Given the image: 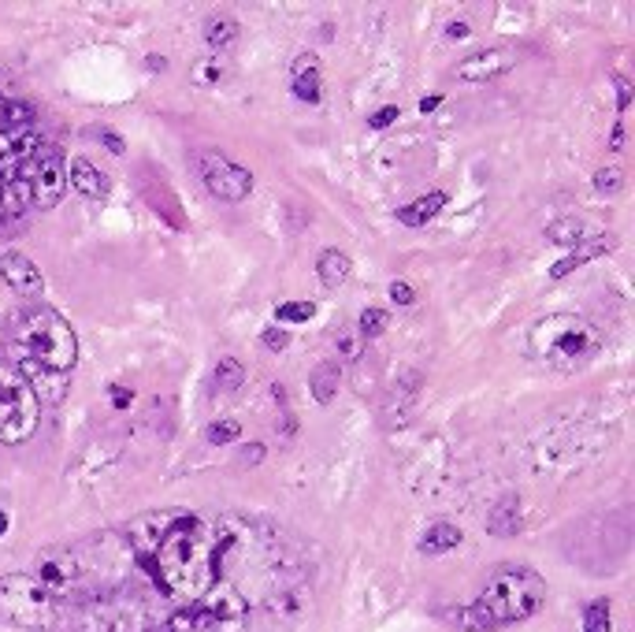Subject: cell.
Masks as SVG:
<instances>
[{"label":"cell","mask_w":635,"mask_h":632,"mask_svg":"<svg viewBox=\"0 0 635 632\" xmlns=\"http://www.w3.org/2000/svg\"><path fill=\"white\" fill-rule=\"evenodd\" d=\"M142 566L156 577L168 606H186L220 584V551H216V532L201 517L175 510L171 525L164 528L160 543Z\"/></svg>","instance_id":"6da1fadb"},{"label":"cell","mask_w":635,"mask_h":632,"mask_svg":"<svg viewBox=\"0 0 635 632\" xmlns=\"http://www.w3.org/2000/svg\"><path fill=\"white\" fill-rule=\"evenodd\" d=\"M8 357L26 380H71L78 365V335L49 305H23L8 320Z\"/></svg>","instance_id":"7a4b0ae2"},{"label":"cell","mask_w":635,"mask_h":632,"mask_svg":"<svg viewBox=\"0 0 635 632\" xmlns=\"http://www.w3.org/2000/svg\"><path fill=\"white\" fill-rule=\"evenodd\" d=\"M546 603V580L532 566H498L487 577L483 592L472 603L446 610L461 632H498L506 625L528 621Z\"/></svg>","instance_id":"3957f363"},{"label":"cell","mask_w":635,"mask_h":632,"mask_svg":"<svg viewBox=\"0 0 635 632\" xmlns=\"http://www.w3.org/2000/svg\"><path fill=\"white\" fill-rule=\"evenodd\" d=\"M598 346H602V335L598 328L587 320V316H576V313H554L539 320L528 335V350L539 365L546 369H580L587 365L591 357L598 354Z\"/></svg>","instance_id":"277c9868"},{"label":"cell","mask_w":635,"mask_h":632,"mask_svg":"<svg viewBox=\"0 0 635 632\" xmlns=\"http://www.w3.org/2000/svg\"><path fill=\"white\" fill-rule=\"evenodd\" d=\"M246 625L249 599L231 580H220L194 603L171 606L160 632H246Z\"/></svg>","instance_id":"5b68a950"},{"label":"cell","mask_w":635,"mask_h":632,"mask_svg":"<svg viewBox=\"0 0 635 632\" xmlns=\"http://www.w3.org/2000/svg\"><path fill=\"white\" fill-rule=\"evenodd\" d=\"M0 614L19 629H56L64 621V606L30 573H4L0 577Z\"/></svg>","instance_id":"8992f818"},{"label":"cell","mask_w":635,"mask_h":632,"mask_svg":"<svg viewBox=\"0 0 635 632\" xmlns=\"http://www.w3.org/2000/svg\"><path fill=\"white\" fill-rule=\"evenodd\" d=\"M41 424V402L23 372L0 365V447H23Z\"/></svg>","instance_id":"52a82bcc"},{"label":"cell","mask_w":635,"mask_h":632,"mask_svg":"<svg viewBox=\"0 0 635 632\" xmlns=\"http://www.w3.org/2000/svg\"><path fill=\"white\" fill-rule=\"evenodd\" d=\"M197 172H201V183L212 198L220 201H246L253 194V172L242 168L238 160H231L220 149H201L197 153Z\"/></svg>","instance_id":"ba28073f"},{"label":"cell","mask_w":635,"mask_h":632,"mask_svg":"<svg viewBox=\"0 0 635 632\" xmlns=\"http://www.w3.org/2000/svg\"><path fill=\"white\" fill-rule=\"evenodd\" d=\"M23 183L30 190V205L38 209H56L67 190V164L60 157V149L52 142H45L38 149V157L26 164Z\"/></svg>","instance_id":"9c48e42d"},{"label":"cell","mask_w":635,"mask_h":632,"mask_svg":"<svg viewBox=\"0 0 635 632\" xmlns=\"http://www.w3.org/2000/svg\"><path fill=\"white\" fill-rule=\"evenodd\" d=\"M49 142L38 127H15L0 131V179H23L26 164L38 157V149Z\"/></svg>","instance_id":"30bf717a"},{"label":"cell","mask_w":635,"mask_h":632,"mask_svg":"<svg viewBox=\"0 0 635 632\" xmlns=\"http://www.w3.org/2000/svg\"><path fill=\"white\" fill-rule=\"evenodd\" d=\"M420 387H424V376L416 369H405L398 380L390 383L387 398H383V428L387 432H398L405 424L413 421V406L420 398Z\"/></svg>","instance_id":"8fae6325"},{"label":"cell","mask_w":635,"mask_h":632,"mask_svg":"<svg viewBox=\"0 0 635 632\" xmlns=\"http://www.w3.org/2000/svg\"><path fill=\"white\" fill-rule=\"evenodd\" d=\"M520 64V53L509 49V45H498V49H480V53L465 56L461 64L454 67V75L461 82H491L509 75L513 67Z\"/></svg>","instance_id":"7c38bea8"},{"label":"cell","mask_w":635,"mask_h":632,"mask_svg":"<svg viewBox=\"0 0 635 632\" xmlns=\"http://www.w3.org/2000/svg\"><path fill=\"white\" fill-rule=\"evenodd\" d=\"M0 279H4L19 298H41V290H45L41 268L30 261V257H23V253H15V250H8L0 257Z\"/></svg>","instance_id":"4fadbf2b"},{"label":"cell","mask_w":635,"mask_h":632,"mask_svg":"<svg viewBox=\"0 0 635 632\" xmlns=\"http://www.w3.org/2000/svg\"><path fill=\"white\" fill-rule=\"evenodd\" d=\"M617 250V238L613 235H595V238H584V242H576L569 250V257H561V261L550 264V279H565L569 272L576 268H584V264L598 261V257H606V253Z\"/></svg>","instance_id":"5bb4252c"},{"label":"cell","mask_w":635,"mask_h":632,"mask_svg":"<svg viewBox=\"0 0 635 632\" xmlns=\"http://www.w3.org/2000/svg\"><path fill=\"white\" fill-rule=\"evenodd\" d=\"M290 90L298 101L305 105H320L324 101V82H320V56L316 53H301L294 64H290Z\"/></svg>","instance_id":"9a60e30c"},{"label":"cell","mask_w":635,"mask_h":632,"mask_svg":"<svg viewBox=\"0 0 635 632\" xmlns=\"http://www.w3.org/2000/svg\"><path fill=\"white\" fill-rule=\"evenodd\" d=\"M67 179H71V186H75V194H82V198H90V201H101L104 194H108V175H104L101 168L86 157L71 160Z\"/></svg>","instance_id":"2e32d148"},{"label":"cell","mask_w":635,"mask_h":632,"mask_svg":"<svg viewBox=\"0 0 635 632\" xmlns=\"http://www.w3.org/2000/svg\"><path fill=\"white\" fill-rule=\"evenodd\" d=\"M446 190H428V194H420V198H413L409 205H402L398 209V224L405 227H428L435 216H439L442 209H446Z\"/></svg>","instance_id":"e0dca14e"},{"label":"cell","mask_w":635,"mask_h":632,"mask_svg":"<svg viewBox=\"0 0 635 632\" xmlns=\"http://www.w3.org/2000/svg\"><path fill=\"white\" fill-rule=\"evenodd\" d=\"M26 209H30V190L23 179H0V224H23Z\"/></svg>","instance_id":"ac0fdd59"},{"label":"cell","mask_w":635,"mask_h":632,"mask_svg":"<svg viewBox=\"0 0 635 632\" xmlns=\"http://www.w3.org/2000/svg\"><path fill=\"white\" fill-rule=\"evenodd\" d=\"M487 532H491V536H498V540L517 536V532H520V499H517V495H502V499H498L491 510H487Z\"/></svg>","instance_id":"d6986e66"},{"label":"cell","mask_w":635,"mask_h":632,"mask_svg":"<svg viewBox=\"0 0 635 632\" xmlns=\"http://www.w3.org/2000/svg\"><path fill=\"white\" fill-rule=\"evenodd\" d=\"M316 276H320V283H324V287H342V283L353 276L350 253H342V250H335V246H327V250L316 257Z\"/></svg>","instance_id":"ffe728a7"},{"label":"cell","mask_w":635,"mask_h":632,"mask_svg":"<svg viewBox=\"0 0 635 632\" xmlns=\"http://www.w3.org/2000/svg\"><path fill=\"white\" fill-rule=\"evenodd\" d=\"M338 387H342V365H338V361H320L309 376L312 398H316L320 406H331L338 395Z\"/></svg>","instance_id":"44dd1931"},{"label":"cell","mask_w":635,"mask_h":632,"mask_svg":"<svg viewBox=\"0 0 635 632\" xmlns=\"http://www.w3.org/2000/svg\"><path fill=\"white\" fill-rule=\"evenodd\" d=\"M461 540H465V532L454 521H431L428 532L420 536V554H446L454 551Z\"/></svg>","instance_id":"7402d4cb"},{"label":"cell","mask_w":635,"mask_h":632,"mask_svg":"<svg viewBox=\"0 0 635 632\" xmlns=\"http://www.w3.org/2000/svg\"><path fill=\"white\" fill-rule=\"evenodd\" d=\"M38 108L23 101V97H4L0 93V131H15V127H34Z\"/></svg>","instance_id":"603a6c76"},{"label":"cell","mask_w":635,"mask_h":632,"mask_svg":"<svg viewBox=\"0 0 635 632\" xmlns=\"http://www.w3.org/2000/svg\"><path fill=\"white\" fill-rule=\"evenodd\" d=\"M201 34H205L208 49H231L234 41H238V19H231V15H208Z\"/></svg>","instance_id":"cb8c5ba5"},{"label":"cell","mask_w":635,"mask_h":632,"mask_svg":"<svg viewBox=\"0 0 635 632\" xmlns=\"http://www.w3.org/2000/svg\"><path fill=\"white\" fill-rule=\"evenodd\" d=\"M584 220L580 216H558L554 224L546 227V242H554V246H576V242H584Z\"/></svg>","instance_id":"d4e9b609"},{"label":"cell","mask_w":635,"mask_h":632,"mask_svg":"<svg viewBox=\"0 0 635 632\" xmlns=\"http://www.w3.org/2000/svg\"><path fill=\"white\" fill-rule=\"evenodd\" d=\"M242 383H246V365H242L238 357H220V361H216V391L231 395Z\"/></svg>","instance_id":"484cf974"},{"label":"cell","mask_w":635,"mask_h":632,"mask_svg":"<svg viewBox=\"0 0 635 632\" xmlns=\"http://www.w3.org/2000/svg\"><path fill=\"white\" fill-rule=\"evenodd\" d=\"M190 79H194L197 86H216V82L227 79V64H223L220 56H201V60H194V67H190Z\"/></svg>","instance_id":"4316f807"},{"label":"cell","mask_w":635,"mask_h":632,"mask_svg":"<svg viewBox=\"0 0 635 632\" xmlns=\"http://www.w3.org/2000/svg\"><path fill=\"white\" fill-rule=\"evenodd\" d=\"M364 339H361V331L357 328H338V335H335V361L342 365V361H361L364 357Z\"/></svg>","instance_id":"83f0119b"},{"label":"cell","mask_w":635,"mask_h":632,"mask_svg":"<svg viewBox=\"0 0 635 632\" xmlns=\"http://www.w3.org/2000/svg\"><path fill=\"white\" fill-rule=\"evenodd\" d=\"M598 198H617L624 190V168L621 164H606V168H598L595 179H591Z\"/></svg>","instance_id":"f1b7e54d"},{"label":"cell","mask_w":635,"mask_h":632,"mask_svg":"<svg viewBox=\"0 0 635 632\" xmlns=\"http://www.w3.org/2000/svg\"><path fill=\"white\" fill-rule=\"evenodd\" d=\"M387 328H390V313L383 309V305H368V309L361 313V320H357V331H361L364 343H368V339H379Z\"/></svg>","instance_id":"f546056e"},{"label":"cell","mask_w":635,"mask_h":632,"mask_svg":"<svg viewBox=\"0 0 635 632\" xmlns=\"http://www.w3.org/2000/svg\"><path fill=\"white\" fill-rule=\"evenodd\" d=\"M610 629H613L610 599H591L584 606V632H610Z\"/></svg>","instance_id":"4dcf8cb0"},{"label":"cell","mask_w":635,"mask_h":632,"mask_svg":"<svg viewBox=\"0 0 635 632\" xmlns=\"http://www.w3.org/2000/svg\"><path fill=\"white\" fill-rule=\"evenodd\" d=\"M242 435V424L238 421H212L205 428V439L212 443V447H223V443H234Z\"/></svg>","instance_id":"1f68e13d"},{"label":"cell","mask_w":635,"mask_h":632,"mask_svg":"<svg viewBox=\"0 0 635 632\" xmlns=\"http://www.w3.org/2000/svg\"><path fill=\"white\" fill-rule=\"evenodd\" d=\"M275 316L286 320V324H301V320H312V316H316V305L312 302H283L279 309H275Z\"/></svg>","instance_id":"d6a6232c"},{"label":"cell","mask_w":635,"mask_h":632,"mask_svg":"<svg viewBox=\"0 0 635 632\" xmlns=\"http://www.w3.org/2000/svg\"><path fill=\"white\" fill-rule=\"evenodd\" d=\"M260 343L279 354V350H286V346H290V335H286L283 328H264V331H260Z\"/></svg>","instance_id":"836d02e7"},{"label":"cell","mask_w":635,"mask_h":632,"mask_svg":"<svg viewBox=\"0 0 635 632\" xmlns=\"http://www.w3.org/2000/svg\"><path fill=\"white\" fill-rule=\"evenodd\" d=\"M390 302L394 305H413L416 302V290L405 283V279H394L390 283Z\"/></svg>","instance_id":"e575fe53"},{"label":"cell","mask_w":635,"mask_h":632,"mask_svg":"<svg viewBox=\"0 0 635 632\" xmlns=\"http://www.w3.org/2000/svg\"><path fill=\"white\" fill-rule=\"evenodd\" d=\"M394 119H398V105H383L379 112H372V116H368V127H372V131H383V127H390V123H394Z\"/></svg>","instance_id":"d590c367"},{"label":"cell","mask_w":635,"mask_h":632,"mask_svg":"<svg viewBox=\"0 0 635 632\" xmlns=\"http://www.w3.org/2000/svg\"><path fill=\"white\" fill-rule=\"evenodd\" d=\"M613 86H617V112L632 105V82L624 79V75H613Z\"/></svg>","instance_id":"8d00e7d4"},{"label":"cell","mask_w":635,"mask_h":632,"mask_svg":"<svg viewBox=\"0 0 635 632\" xmlns=\"http://www.w3.org/2000/svg\"><path fill=\"white\" fill-rule=\"evenodd\" d=\"M264 454H268V450H264V443H253V447H242V454H238V461H242V465H249V469H253V465H260V461H264Z\"/></svg>","instance_id":"74e56055"},{"label":"cell","mask_w":635,"mask_h":632,"mask_svg":"<svg viewBox=\"0 0 635 632\" xmlns=\"http://www.w3.org/2000/svg\"><path fill=\"white\" fill-rule=\"evenodd\" d=\"M112 402H116V409H127L130 402H134V395H130L127 387H119L116 383V387H112Z\"/></svg>","instance_id":"f35d334b"},{"label":"cell","mask_w":635,"mask_h":632,"mask_svg":"<svg viewBox=\"0 0 635 632\" xmlns=\"http://www.w3.org/2000/svg\"><path fill=\"white\" fill-rule=\"evenodd\" d=\"M101 138H104V145H108V149H112V153H127V145L119 142V134H116V131H108V127H104V131H101Z\"/></svg>","instance_id":"ab89813d"},{"label":"cell","mask_w":635,"mask_h":632,"mask_svg":"<svg viewBox=\"0 0 635 632\" xmlns=\"http://www.w3.org/2000/svg\"><path fill=\"white\" fill-rule=\"evenodd\" d=\"M439 105H442V93H431V97H424V101H420V112L428 116V112H435Z\"/></svg>","instance_id":"60d3db41"},{"label":"cell","mask_w":635,"mask_h":632,"mask_svg":"<svg viewBox=\"0 0 635 632\" xmlns=\"http://www.w3.org/2000/svg\"><path fill=\"white\" fill-rule=\"evenodd\" d=\"M446 38H468V23H450V27H446Z\"/></svg>","instance_id":"b9f144b4"},{"label":"cell","mask_w":635,"mask_h":632,"mask_svg":"<svg viewBox=\"0 0 635 632\" xmlns=\"http://www.w3.org/2000/svg\"><path fill=\"white\" fill-rule=\"evenodd\" d=\"M610 145H613V149H621V145H624V123H617V127H613Z\"/></svg>","instance_id":"7bdbcfd3"},{"label":"cell","mask_w":635,"mask_h":632,"mask_svg":"<svg viewBox=\"0 0 635 632\" xmlns=\"http://www.w3.org/2000/svg\"><path fill=\"white\" fill-rule=\"evenodd\" d=\"M4 532H8V514L0 510V536H4Z\"/></svg>","instance_id":"ee69618b"}]
</instances>
